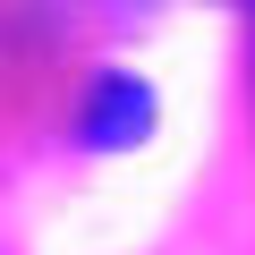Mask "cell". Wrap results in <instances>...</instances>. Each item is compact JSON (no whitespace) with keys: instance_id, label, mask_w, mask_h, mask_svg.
<instances>
[{"instance_id":"obj_1","label":"cell","mask_w":255,"mask_h":255,"mask_svg":"<svg viewBox=\"0 0 255 255\" xmlns=\"http://www.w3.org/2000/svg\"><path fill=\"white\" fill-rule=\"evenodd\" d=\"M153 128V85L145 77H102L94 111H85V145H136Z\"/></svg>"}]
</instances>
